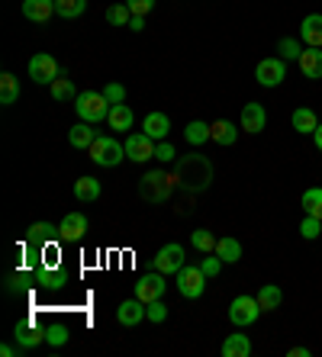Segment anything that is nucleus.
<instances>
[{
  "instance_id": "1",
  "label": "nucleus",
  "mask_w": 322,
  "mask_h": 357,
  "mask_svg": "<svg viewBox=\"0 0 322 357\" xmlns=\"http://www.w3.org/2000/svg\"><path fill=\"white\" fill-rule=\"evenodd\" d=\"M174 183L187 193H203L213 183V165L207 155H181L174 161Z\"/></svg>"
},
{
  "instance_id": "2",
  "label": "nucleus",
  "mask_w": 322,
  "mask_h": 357,
  "mask_svg": "<svg viewBox=\"0 0 322 357\" xmlns=\"http://www.w3.org/2000/svg\"><path fill=\"white\" fill-rule=\"evenodd\" d=\"M174 174H165V171H149V174L139 177V197L149 199V203H168L174 193Z\"/></svg>"
},
{
  "instance_id": "3",
  "label": "nucleus",
  "mask_w": 322,
  "mask_h": 357,
  "mask_svg": "<svg viewBox=\"0 0 322 357\" xmlns=\"http://www.w3.org/2000/svg\"><path fill=\"white\" fill-rule=\"evenodd\" d=\"M75 109H78V116H81L84 123L97 126V123H107V116H110V100L103 97V93H97V91H84V93H78Z\"/></svg>"
},
{
  "instance_id": "4",
  "label": "nucleus",
  "mask_w": 322,
  "mask_h": 357,
  "mask_svg": "<svg viewBox=\"0 0 322 357\" xmlns=\"http://www.w3.org/2000/svg\"><path fill=\"white\" fill-rule=\"evenodd\" d=\"M207 280L210 277L200 271V267L193 264H184L177 274H174V283H177V293H181L184 299H200L203 296V290H207Z\"/></svg>"
},
{
  "instance_id": "5",
  "label": "nucleus",
  "mask_w": 322,
  "mask_h": 357,
  "mask_svg": "<svg viewBox=\"0 0 322 357\" xmlns=\"http://www.w3.org/2000/svg\"><path fill=\"white\" fill-rule=\"evenodd\" d=\"M87 155H91V161L94 165H100V167H116L119 161H123L126 149L116 139H110V135H97L94 145L87 149Z\"/></svg>"
},
{
  "instance_id": "6",
  "label": "nucleus",
  "mask_w": 322,
  "mask_h": 357,
  "mask_svg": "<svg viewBox=\"0 0 322 357\" xmlns=\"http://www.w3.org/2000/svg\"><path fill=\"white\" fill-rule=\"evenodd\" d=\"M258 316H261L258 296H235L229 303V322L235 325V328H248V325H255Z\"/></svg>"
},
{
  "instance_id": "7",
  "label": "nucleus",
  "mask_w": 322,
  "mask_h": 357,
  "mask_svg": "<svg viewBox=\"0 0 322 357\" xmlns=\"http://www.w3.org/2000/svg\"><path fill=\"white\" fill-rule=\"evenodd\" d=\"M165 290H168V283H165V274H161V271H155V274H142L139 280L133 283V293L145 303V306L165 296Z\"/></svg>"
},
{
  "instance_id": "8",
  "label": "nucleus",
  "mask_w": 322,
  "mask_h": 357,
  "mask_svg": "<svg viewBox=\"0 0 322 357\" xmlns=\"http://www.w3.org/2000/svg\"><path fill=\"white\" fill-rule=\"evenodd\" d=\"M123 149H126V158L136 161V165H145L149 158H155V139H149L145 132H129Z\"/></svg>"
},
{
  "instance_id": "9",
  "label": "nucleus",
  "mask_w": 322,
  "mask_h": 357,
  "mask_svg": "<svg viewBox=\"0 0 322 357\" xmlns=\"http://www.w3.org/2000/svg\"><path fill=\"white\" fill-rule=\"evenodd\" d=\"M152 264H155V271H161L165 277H174L184 267V245L171 241V245H165V248H158V255L152 258Z\"/></svg>"
},
{
  "instance_id": "10",
  "label": "nucleus",
  "mask_w": 322,
  "mask_h": 357,
  "mask_svg": "<svg viewBox=\"0 0 322 357\" xmlns=\"http://www.w3.org/2000/svg\"><path fill=\"white\" fill-rule=\"evenodd\" d=\"M255 77L261 87H277V84H284V77H287V61L277 55V59H261L255 68Z\"/></svg>"
},
{
  "instance_id": "11",
  "label": "nucleus",
  "mask_w": 322,
  "mask_h": 357,
  "mask_svg": "<svg viewBox=\"0 0 322 357\" xmlns=\"http://www.w3.org/2000/svg\"><path fill=\"white\" fill-rule=\"evenodd\" d=\"M29 77H33L36 84H52V81L61 77V68H58V61L52 59V55L39 52V55L29 59Z\"/></svg>"
},
{
  "instance_id": "12",
  "label": "nucleus",
  "mask_w": 322,
  "mask_h": 357,
  "mask_svg": "<svg viewBox=\"0 0 322 357\" xmlns=\"http://www.w3.org/2000/svg\"><path fill=\"white\" fill-rule=\"evenodd\" d=\"M87 235V216L84 213H68L61 222H58V241H81Z\"/></svg>"
},
{
  "instance_id": "13",
  "label": "nucleus",
  "mask_w": 322,
  "mask_h": 357,
  "mask_svg": "<svg viewBox=\"0 0 322 357\" xmlns=\"http://www.w3.org/2000/svg\"><path fill=\"white\" fill-rule=\"evenodd\" d=\"M239 126L245 129L248 135L265 132V126H268V109L261 107V103H245V107H242V119H239Z\"/></svg>"
},
{
  "instance_id": "14",
  "label": "nucleus",
  "mask_w": 322,
  "mask_h": 357,
  "mask_svg": "<svg viewBox=\"0 0 322 357\" xmlns=\"http://www.w3.org/2000/svg\"><path fill=\"white\" fill-rule=\"evenodd\" d=\"M116 319H119V325H126V328H133V325H139V322H145V303H142L139 296H133V299H123L119 303V309H116Z\"/></svg>"
},
{
  "instance_id": "15",
  "label": "nucleus",
  "mask_w": 322,
  "mask_h": 357,
  "mask_svg": "<svg viewBox=\"0 0 322 357\" xmlns=\"http://www.w3.org/2000/svg\"><path fill=\"white\" fill-rule=\"evenodd\" d=\"M13 341H17L23 351H33L45 341V328H36L33 322H17V328H13Z\"/></svg>"
},
{
  "instance_id": "16",
  "label": "nucleus",
  "mask_w": 322,
  "mask_h": 357,
  "mask_svg": "<svg viewBox=\"0 0 322 357\" xmlns=\"http://www.w3.org/2000/svg\"><path fill=\"white\" fill-rule=\"evenodd\" d=\"M300 39H303L306 49H322V13H309V17H303Z\"/></svg>"
},
{
  "instance_id": "17",
  "label": "nucleus",
  "mask_w": 322,
  "mask_h": 357,
  "mask_svg": "<svg viewBox=\"0 0 322 357\" xmlns=\"http://www.w3.org/2000/svg\"><path fill=\"white\" fill-rule=\"evenodd\" d=\"M142 132L149 135V139H155V142H165L168 132H171V119H168V113H149V116L142 119Z\"/></svg>"
},
{
  "instance_id": "18",
  "label": "nucleus",
  "mask_w": 322,
  "mask_h": 357,
  "mask_svg": "<svg viewBox=\"0 0 322 357\" xmlns=\"http://www.w3.org/2000/svg\"><path fill=\"white\" fill-rule=\"evenodd\" d=\"M55 13V0H23V17L29 23H49Z\"/></svg>"
},
{
  "instance_id": "19",
  "label": "nucleus",
  "mask_w": 322,
  "mask_h": 357,
  "mask_svg": "<svg viewBox=\"0 0 322 357\" xmlns=\"http://www.w3.org/2000/svg\"><path fill=\"white\" fill-rule=\"evenodd\" d=\"M26 238L33 241V245H39V248H45V245H55V241H58V225H52V222H33L29 229H26Z\"/></svg>"
},
{
  "instance_id": "20",
  "label": "nucleus",
  "mask_w": 322,
  "mask_h": 357,
  "mask_svg": "<svg viewBox=\"0 0 322 357\" xmlns=\"http://www.w3.org/2000/svg\"><path fill=\"white\" fill-rule=\"evenodd\" d=\"M223 357H251V338L248 335H242V332H235V335H226V341H223Z\"/></svg>"
},
{
  "instance_id": "21",
  "label": "nucleus",
  "mask_w": 322,
  "mask_h": 357,
  "mask_svg": "<svg viewBox=\"0 0 322 357\" xmlns=\"http://www.w3.org/2000/svg\"><path fill=\"white\" fill-rule=\"evenodd\" d=\"M107 126H110V129H116V132H129V129H133V126H136L133 109L126 107V103H116V107H110Z\"/></svg>"
},
{
  "instance_id": "22",
  "label": "nucleus",
  "mask_w": 322,
  "mask_h": 357,
  "mask_svg": "<svg viewBox=\"0 0 322 357\" xmlns=\"http://www.w3.org/2000/svg\"><path fill=\"white\" fill-rule=\"evenodd\" d=\"M239 129L242 126H232L229 119H219V123H210V139L216 142V145H235V139H239Z\"/></svg>"
},
{
  "instance_id": "23",
  "label": "nucleus",
  "mask_w": 322,
  "mask_h": 357,
  "mask_svg": "<svg viewBox=\"0 0 322 357\" xmlns=\"http://www.w3.org/2000/svg\"><path fill=\"white\" fill-rule=\"evenodd\" d=\"M94 139H97V129H94L91 123H78V126H71V132H68V142H71V149H81V151H87L94 145Z\"/></svg>"
},
{
  "instance_id": "24",
  "label": "nucleus",
  "mask_w": 322,
  "mask_h": 357,
  "mask_svg": "<svg viewBox=\"0 0 322 357\" xmlns=\"http://www.w3.org/2000/svg\"><path fill=\"white\" fill-rule=\"evenodd\" d=\"M103 187H100L97 177H78L75 181V199L78 203H97Z\"/></svg>"
},
{
  "instance_id": "25",
  "label": "nucleus",
  "mask_w": 322,
  "mask_h": 357,
  "mask_svg": "<svg viewBox=\"0 0 322 357\" xmlns=\"http://www.w3.org/2000/svg\"><path fill=\"white\" fill-rule=\"evenodd\" d=\"M49 93L55 103H71V100H78V87H75V81H71V75H61L58 81H52Z\"/></svg>"
},
{
  "instance_id": "26",
  "label": "nucleus",
  "mask_w": 322,
  "mask_h": 357,
  "mask_svg": "<svg viewBox=\"0 0 322 357\" xmlns=\"http://www.w3.org/2000/svg\"><path fill=\"white\" fill-rule=\"evenodd\" d=\"M300 71H303V77H309V81H319L322 77V49H306L303 55H300Z\"/></svg>"
},
{
  "instance_id": "27",
  "label": "nucleus",
  "mask_w": 322,
  "mask_h": 357,
  "mask_svg": "<svg viewBox=\"0 0 322 357\" xmlns=\"http://www.w3.org/2000/svg\"><path fill=\"white\" fill-rule=\"evenodd\" d=\"M284 303V293L277 283H265L261 290H258V306H261V312H277Z\"/></svg>"
},
{
  "instance_id": "28",
  "label": "nucleus",
  "mask_w": 322,
  "mask_h": 357,
  "mask_svg": "<svg viewBox=\"0 0 322 357\" xmlns=\"http://www.w3.org/2000/svg\"><path fill=\"white\" fill-rule=\"evenodd\" d=\"M290 126H293L300 135H313L316 126H319V119H316V113H313L309 107H300V109H293V116H290Z\"/></svg>"
},
{
  "instance_id": "29",
  "label": "nucleus",
  "mask_w": 322,
  "mask_h": 357,
  "mask_svg": "<svg viewBox=\"0 0 322 357\" xmlns=\"http://www.w3.org/2000/svg\"><path fill=\"white\" fill-rule=\"evenodd\" d=\"M213 255H219L226 264H235V261H242V241L226 235V238L216 241V251H213Z\"/></svg>"
},
{
  "instance_id": "30",
  "label": "nucleus",
  "mask_w": 322,
  "mask_h": 357,
  "mask_svg": "<svg viewBox=\"0 0 322 357\" xmlns=\"http://www.w3.org/2000/svg\"><path fill=\"white\" fill-rule=\"evenodd\" d=\"M17 100H20V81H17V75L3 71V75H0V103H3V107H10V103H17Z\"/></svg>"
},
{
  "instance_id": "31",
  "label": "nucleus",
  "mask_w": 322,
  "mask_h": 357,
  "mask_svg": "<svg viewBox=\"0 0 322 357\" xmlns=\"http://www.w3.org/2000/svg\"><path fill=\"white\" fill-rule=\"evenodd\" d=\"M184 139H187L193 149H200L203 142H213V139H210V123H203V119H193V123H187V129H184Z\"/></svg>"
},
{
  "instance_id": "32",
  "label": "nucleus",
  "mask_w": 322,
  "mask_h": 357,
  "mask_svg": "<svg viewBox=\"0 0 322 357\" xmlns=\"http://www.w3.org/2000/svg\"><path fill=\"white\" fill-rule=\"evenodd\" d=\"M303 213L322 219V187H306L303 190Z\"/></svg>"
},
{
  "instance_id": "33",
  "label": "nucleus",
  "mask_w": 322,
  "mask_h": 357,
  "mask_svg": "<svg viewBox=\"0 0 322 357\" xmlns=\"http://www.w3.org/2000/svg\"><path fill=\"white\" fill-rule=\"evenodd\" d=\"M216 235L210 232V229H197V232H190V245L200 251V255H213L216 251Z\"/></svg>"
},
{
  "instance_id": "34",
  "label": "nucleus",
  "mask_w": 322,
  "mask_h": 357,
  "mask_svg": "<svg viewBox=\"0 0 322 357\" xmlns=\"http://www.w3.org/2000/svg\"><path fill=\"white\" fill-rule=\"evenodd\" d=\"M36 287H42V290H61V283H68L65 274H55L52 267H45V271H36Z\"/></svg>"
},
{
  "instance_id": "35",
  "label": "nucleus",
  "mask_w": 322,
  "mask_h": 357,
  "mask_svg": "<svg viewBox=\"0 0 322 357\" xmlns=\"http://www.w3.org/2000/svg\"><path fill=\"white\" fill-rule=\"evenodd\" d=\"M87 10V0H55V13L61 20H78Z\"/></svg>"
},
{
  "instance_id": "36",
  "label": "nucleus",
  "mask_w": 322,
  "mask_h": 357,
  "mask_svg": "<svg viewBox=\"0 0 322 357\" xmlns=\"http://www.w3.org/2000/svg\"><path fill=\"white\" fill-rule=\"evenodd\" d=\"M107 23L110 26H129L133 23V10H129V3H113V7H107Z\"/></svg>"
},
{
  "instance_id": "37",
  "label": "nucleus",
  "mask_w": 322,
  "mask_h": 357,
  "mask_svg": "<svg viewBox=\"0 0 322 357\" xmlns=\"http://www.w3.org/2000/svg\"><path fill=\"white\" fill-rule=\"evenodd\" d=\"M68 338H71V328H68L65 322H55L45 328V344H52V348H61V344H68Z\"/></svg>"
},
{
  "instance_id": "38",
  "label": "nucleus",
  "mask_w": 322,
  "mask_h": 357,
  "mask_svg": "<svg viewBox=\"0 0 322 357\" xmlns=\"http://www.w3.org/2000/svg\"><path fill=\"white\" fill-rule=\"evenodd\" d=\"M277 52H281L284 61H300V55H303V42H300V39H290V36H284V39L277 42Z\"/></svg>"
},
{
  "instance_id": "39",
  "label": "nucleus",
  "mask_w": 322,
  "mask_h": 357,
  "mask_svg": "<svg viewBox=\"0 0 322 357\" xmlns=\"http://www.w3.org/2000/svg\"><path fill=\"white\" fill-rule=\"evenodd\" d=\"M300 235H303L306 241H316L322 235V219L306 216V213H303V219H300Z\"/></svg>"
},
{
  "instance_id": "40",
  "label": "nucleus",
  "mask_w": 322,
  "mask_h": 357,
  "mask_svg": "<svg viewBox=\"0 0 322 357\" xmlns=\"http://www.w3.org/2000/svg\"><path fill=\"white\" fill-rule=\"evenodd\" d=\"M100 93L110 100V107H116V103H126V87H123V84H116V81H110Z\"/></svg>"
},
{
  "instance_id": "41",
  "label": "nucleus",
  "mask_w": 322,
  "mask_h": 357,
  "mask_svg": "<svg viewBox=\"0 0 322 357\" xmlns=\"http://www.w3.org/2000/svg\"><path fill=\"white\" fill-rule=\"evenodd\" d=\"M145 316H149V322L161 325L168 319V306L161 303V299H155V303H149V306H145Z\"/></svg>"
},
{
  "instance_id": "42",
  "label": "nucleus",
  "mask_w": 322,
  "mask_h": 357,
  "mask_svg": "<svg viewBox=\"0 0 322 357\" xmlns=\"http://www.w3.org/2000/svg\"><path fill=\"white\" fill-rule=\"evenodd\" d=\"M155 158L158 161H177L181 155H177V151H174V145L165 139V142H155Z\"/></svg>"
},
{
  "instance_id": "43",
  "label": "nucleus",
  "mask_w": 322,
  "mask_h": 357,
  "mask_svg": "<svg viewBox=\"0 0 322 357\" xmlns=\"http://www.w3.org/2000/svg\"><path fill=\"white\" fill-rule=\"evenodd\" d=\"M223 264H226V261L219 258V255H213V258H203V261H200V271H203L207 277H219Z\"/></svg>"
},
{
  "instance_id": "44",
  "label": "nucleus",
  "mask_w": 322,
  "mask_h": 357,
  "mask_svg": "<svg viewBox=\"0 0 322 357\" xmlns=\"http://www.w3.org/2000/svg\"><path fill=\"white\" fill-rule=\"evenodd\" d=\"M129 10H133V17H149L152 7H155V0H126Z\"/></svg>"
},
{
  "instance_id": "45",
  "label": "nucleus",
  "mask_w": 322,
  "mask_h": 357,
  "mask_svg": "<svg viewBox=\"0 0 322 357\" xmlns=\"http://www.w3.org/2000/svg\"><path fill=\"white\" fill-rule=\"evenodd\" d=\"M29 287V277L26 274H10L7 277V293H23Z\"/></svg>"
},
{
  "instance_id": "46",
  "label": "nucleus",
  "mask_w": 322,
  "mask_h": 357,
  "mask_svg": "<svg viewBox=\"0 0 322 357\" xmlns=\"http://www.w3.org/2000/svg\"><path fill=\"white\" fill-rule=\"evenodd\" d=\"M20 351H23L20 344H0V357H17Z\"/></svg>"
},
{
  "instance_id": "47",
  "label": "nucleus",
  "mask_w": 322,
  "mask_h": 357,
  "mask_svg": "<svg viewBox=\"0 0 322 357\" xmlns=\"http://www.w3.org/2000/svg\"><path fill=\"white\" fill-rule=\"evenodd\" d=\"M129 29H133V33H142V29H145V17H133Z\"/></svg>"
},
{
  "instance_id": "48",
  "label": "nucleus",
  "mask_w": 322,
  "mask_h": 357,
  "mask_svg": "<svg viewBox=\"0 0 322 357\" xmlns=\"http://www.w3.org/2000/svg\"><path fill=\"white\" fill-rule=\"evenodd\" d=\"M287 354H290V357H309V348H303V344H297V348H290Z\"/></svg>"
},
{
  "instance_id": "49",
  "label": "nucleus",
  "mask_w": 322,
  "mask_h": 357,
  "mask_svg": "<svg viewBox=\"0 0 322 357\" xmlns=\"http://www.w3.org/2000/svg\"><path fill=\"white\" fill-rule=\"evenodd\" d=\"M313 142H316V149H319V151H322V123H319V126H316V132H313Z\"/></svg>"
}]
</instances>
